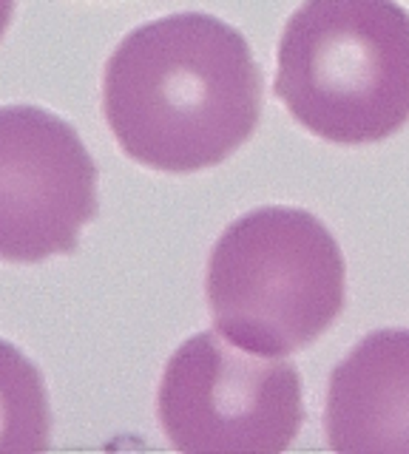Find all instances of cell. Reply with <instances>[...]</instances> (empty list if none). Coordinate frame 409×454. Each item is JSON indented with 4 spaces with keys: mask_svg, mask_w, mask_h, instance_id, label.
I'll use <instances>...</instances> for the list:
<instances>
[{
    "mask_svg": "<svg viewBox=\"0 0 409 454\" xmlns=\"http://www.w3.org/2000/svg\"><path fill=\"white\" fill-rule=\"evenodd\" d=\"M324 432L335 451L409 454V330L370 333L333 369Z\"/></svg>",
    "mask_w": 409,
    "mask_h": 454,
    "instance_id": "8992f818",
    "label": "cell"
},
{
    "mask_svg": "<svg viewBox=\"0 0 409 454\" xmlns=\"http://www.w3.org/2000/svg\"><path fill=\"white\" fill-rule=\"evenodd\" d=\"M276 97L338 145H366L409 122V12L398 0H304L279 40Z\"/></svg>",
    "mask_w": 409,
    "mask_h": 454,
    "instance_id": "7a4b0ae2",
    "label": "cell"
},
{
    "mask_svg": "<svg viewBox=\"0 0 409 454\" xmlns=\"http://www.w3.org/2000/svg\"><path fill=\"white\" fill-rule=\"evenodd\" d=\"M51 437V409L40 369L0 340V451H43Z\"/></svg>",
    "mask_w": 409,
    "mask_h": 454,
    "instance_id": "52a82bcc",
    "label": "cell"
},
{
    "mask_svg": "<svg viewBox=\"0 0 409 454\" xmlns=\"http://www.w3.org/2000/svg\"><path fill=\"white\" fill-rule=\"evenodd\" d=\"M262 99V68L245 35L202 12L134 28L103 74V114L117 145L162 174L222 165L256 134Z\"/></svg>",
    "mask_w": 409,
    "mask_h": 454,
    "instance_id": "6da1fadb",
    "label": "cell"
},
{
    "mask_svg": "<svg viewBox=\"0 0 409 454\" xmlns=\"http://www.w3.org/2000/svg\"><path fill=\"white\" fill-rule=\"evenodd\" d=\"M12 14H15V0H0V40H4L12 23Z\"/></svg>",
    "mask_w": 409,
    "mask_h": 454,
    "instance_id": "ba28073f",
    "label": "cell"
},
{
    "mask_svg": "<svg viewBox=\"0 0 409 454\" xmlns=\"http://www.w3.org/2000/svg\"><path fill=\"white\" fill-rule=\"evenodd\" d=\"M157 415L182 451L276 454L302 432V375L222 333H196L165 364Z\"/></svg>",
    "mask_w": 409,
    "mask_h": 454,
    "instance_id": "277c9868",
    "label": "cell"
},
{
    "mask_svg": "<svg viewBox=\"0 0 409 454\" xmlns=\"http://www.w3.org/2000/svg\"><path fill=\"white\" fill-rule=\"evenodd\" d=\"M205 293L216 333L281 358L319 340L344 312L347 264L313 213L259 207L219 236Z\"/></svg>",
    "mask_w": 409,
    "mask_h": 454,
    "instance_id": "3957f363",
    "label": "cell"
},
{
    "mask_svg": "<svg viewBox=\"0 0 409 454\" xmlns=\"http://www.w3.org/2000/svg\"><path fill=\"white\" fill-rule=\"evenodd\" d=\"M97 216V165L75 125L37 106L0 108V259L68 255Z\"/></svg>",
    "mask_w": 409,
    "mask_h": 454,
    "instance_id": "5b68a950",
    "label": "cell"
}]
</instances>
